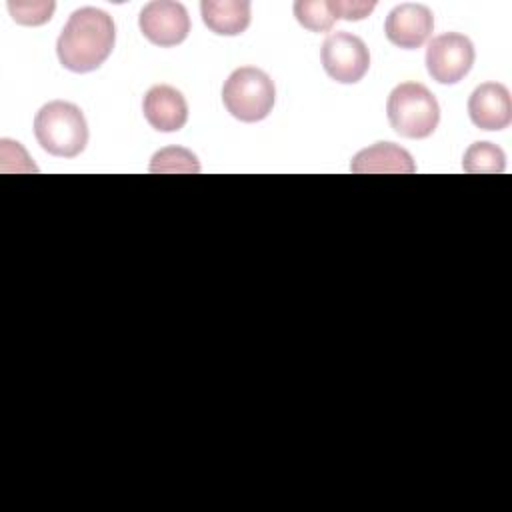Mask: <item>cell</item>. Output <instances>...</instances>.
<instances>
[{"label":"cell","instance_id":"6da1fadb","mask_svg":"<svg viewBox=\"0 0 512 512\" xmlns=\"http://www.w3.org/2000/svg\"><path fill=\"white\" fill-rule=\"evenodd\" d=\"M116 26L108 12L92 6L78 8L70 14L58 40L56 54L60 64L70 72H92L112 54Z\"/></svg>","mask_w":512,"mask_h":512},{"label":"cell","instance_id":"7a4b0ae2","mask_svg":"<svg viewBox=\"0 0 512 512\" xmlns=\"http://www.w3.org/2000/svg\"><path fill=\"white\" fill-rule=\"evenodd\" d=\"M34 136L48 154L74 158L88 144V124L76 104L52 100L36 112Z\"/></svg>","mask_w":512,"mask_h":512},{"label":"cell","instance_id":"3957f363","mask_svg":"<svg viewBox=\"0 0 512 512\" xmlns=\"http://www.w3.org/2000/svg\"><path fill=\"white\" fill-rule=\"evenodd\" d=\"M390 126L404 138H428L440 122L436 96L420 82L398 84L386 102Z\"/></svg>","mask_w":512,"mask_h":512},{"label":"cell","instance_id":"277c9868","mask_svg":"<svg viewBox=\"0 0 512 512\" xmlns=\"http://www.w3.org/2000/svg\"><path fill=\"white\" fill-rule=\"evenodd\" d=\"M276 88L272 78L256 66L236 68L222 86L226 110L240 122H260L274 106Z\"/></svg>","mask_w":512,"mask_h":512},{"label":"cell","instance_id":"5b68a950","mask_svg":"<svg viewBox=\"0 0 512 512\" xmlns=\"http://www.w3.org/2000/svg\"><path fill=\"white\" fill-rule=\"evenodd\" d=\"M320 60L326 74L340 84H356L370 68V52L362 38L350 32L330 34L322 48Z\"/></svg>","mask_w":512,"mask_h":512},{"label":"cell","instance_id":"8992f818","mask_svg":"<svg viewBox=\"0 0 512 512\" xmlns=\"http://www.w3.org/2000/svg\"><path fill=\"white\" fill-rule=\"evenodd\" d=\"M474 58V44L468 36L458 32H446L432 38V42L428 44L426 70L432 80L440 84H456L470 72Z\"/></svg>","mask_w":512,"mask_h":512},{"label":"cell","instance_id":"52a82bcc","mask_svg":"<svg viewBox=\"0 0 512 512\" xmlns=\"http://www.w3.org/2000/svg\"><path fill=\"white\" fill-rule=\"evenodd\" d=\"M138 26L146 40L156 46L170 48L186 40L190 32V16L180 2L154 0L140 10Z\"/></svg>","mask_w":512,"mask_h":512},{"label":"cell","instance_id":"ba28073f","mask_svg":"<svg viewBox=\"0 0 512 512\" xmlns=\"http://www.w3.org/2000/svg\"><path fill=\"white\" fill-rule=\"evenodd\" d=\"M434 30V14L424 4L404 2L394 6L384 22L386 38L404 50L420 48Z\"/></svg>","mask_w":512,"mask_h":512},{"label":"cell","instance_id":"9c48e42d","mask_svg":"<svg viewBox=\"0 0 512 512\" xmlns=\"http://www.w3.org/2000/svg\"><path fill=\"white\" fill-rule=\"evenodd\" d=\"M468 114L482 130H504L512 122L510 90L500 82H484L470 94Z\"/></svg>","mask_w":512,"mask_h":512},{"label":"cell","instance_id":"30bf717a","mask_svg":"<svg viewBox=\"0 0 512 512\" xmlns=\"http://www.w3.org/2000/svg\"><path fill=\"white\" fill-rule=\"evenodd\" d=\"M142 112L154 130L178 132L188 120V102L174 86L156 84L144 94Z\"/></svg>","mask_w":512,"mask_h":512},{"label":"cell","instance_id":"8fae6325","mask_svg":"<svg viewBox=\"0 0 512 512\" xmlns=\"http://www.w3.org/2000/svg\"><path fill=\"white\" fill-rule=\"evenodd\" d=\"M350 170L354 174H412L416 172V164L402 146L376 142L352 158Z\"/></svg>","mask_w":512,"mask_h":512},{"label":"cell","instance_id":"7c38bea8","mask_svg":"<svg viewBox=\"0 0 512 512\" xmlns=\"http://www.w3.org/2000/svg\"><path fill=\"white\" fill-rule=\"evenodd\" d=\"M202 22L218 36H238L250 26L248 0H202Z\"/></svg>","mask_w":512,"mask_h":512},{"label":"cell","instance_id":"4fadbf2b","mask_svg":"<svg viewBox=\"0 0 512 512\" xmlns=\"http://www.w3.org/2000/svg\"><path fill=\"white\" fill-rule=\"evenodd\" d=\"M462 168L468 174H500L506 170V156L492 142H474L464 152Z\"/></svg>","mask_w":512,"mask_h":512},{"label":"cell","instance_id":"5bb4252c","mask_svg":"<svg viewBox=\"0 0 512 512\" xmlns=\"http://www.w3.org/2000/svg\"><path fill=\"white\" fill-rule=\"evenodd\" d=\"M150 172L160 174H184V172H200L198 158L180 146H168L164 150H158L150 160Z\"/></svg>","mask_w":512,"mask_h":512},{"label":"cell","instance_id":"9a60e30c","mask_svg":"<svg viewBox=\"0 0 512 512\" xmlns=\"http://www.w3.org/2000/svg\"><path fill=\"white\" fill-rule=\"evenodd\" d=\"M292 10L298 24L310 32H328L336 22L330 4L322 0H298Z\"/></svg>","mask_w":512,"mask_h":512},{"label":"cell","instance_id":"2e32d148","mask_svg":"<svg viewBox=\"0 0 512 512\" xmlns=\"http://www.w3.org/2000/svg\"><path fill=\"white\" fill-rule=\"evenodd\" d=\"M54 8H56V4L52 0H44V2L10 0L8 2V12H10L12 20L16 24H22V26H42V24H46L52 18Z\"/></svg>","mask_w":512,"mask_h":512},{"label":"cell","instance_id":"e0dca14e","mask_svg":"<svg viewBox=\"0 0 512 512\" xmlns=\"http://www.w3.org/2000/svg\"><path fill=\"white\" fill-rule=\"evenodd\" d=\"M328 4H330V10H332V14H334L336 20H348V22L364 20V18L376 8V2H374V0H368V2L334 0V2H328Z\"/></svg>","mask_w":512,"mask_h":512}]
</instances>
